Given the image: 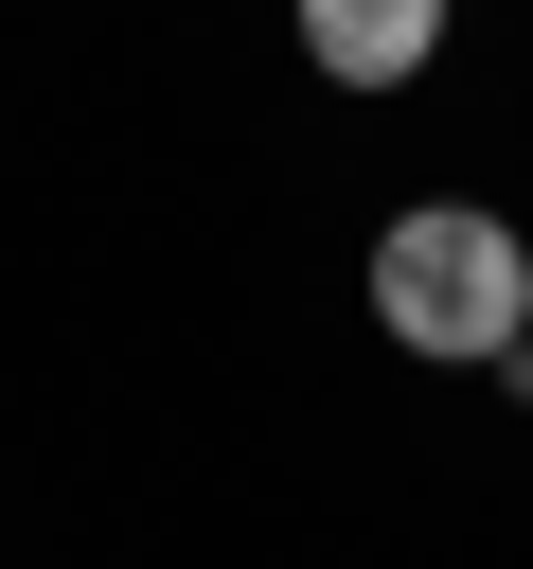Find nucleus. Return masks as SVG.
<instances>
[{"mask_svg":"<svg viewBox=\"0 0 533 569\" xmlns=\"http://www.w3.org/2000/svg\"><path fill=\"white\" fill-rule=\"evenodd\" d=\"M373 320H391L409 356H515V338H533V249H515V213H480V196L391 213V231H373Z\"/></svg>","mask_w":533,"mask_h":569,"instance_id":"nucleus-1","label":"nucleus"},{"mask_svg":"<svg viewBox=\"0 0 533 569\" xmlns=\"http://www.w3.org/2000/svg\"><path fill=\"white\" fill-rule=\"evenodd\" d=\"M444 18H462V0H302V53H320L338 89H409V71L444 53Z\"/></svg>","mask_w":533,"mask_h":569,"instance_id":"nucleus-2","label":"nucleus"}]
</instances>
